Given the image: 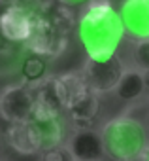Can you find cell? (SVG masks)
<instances>
[{"instance_id": "7", "label": "cell", "mask_w": 149, "mask_h": 161, "mask_svg": "<svg viewBox=\"0 0 149 161\" xmlns=\"http://www.w3.org/2000/svg\"><path fill=\"white\" fill-rule=\"evenodd\" d=\"M34 25V12L23 4H12L0 12V31L13 44H25Z\"/></svg>"}, {"instance_id": "10", "label": "cell", "mask_w": 149, "mask_h": 161, "mask_svg": "<svg viewBox=\"0 0 149 161\" xmlns=\"http://www.w3.org/2000/svg\"><path fill=\"white\" fill-rule=\"evenodd\" d=\"M30 123L34 127L38 144H40V153L55 148L59 144H64V136H66V129L62 123V116H55V118H38L32 116Z\"/></svg>"}, {"instance_id": "22", "label": "cell", "mask_w": 149, "mask_h": 161, "mask_svg": "<svg viewBox=\"0 0 149 161\" xmlns=\"http://www.w3.org/2000/svg\"><path fill=\"white\" fill-rule=\"evenodd\" d=\"M145 93H149V72H145Z\"/></svg>"}, {"instance_id": "2", "label": "cell", "mask_w": 149, "mask_h": 161, "mask_svg": "<svg viewBox=\"0 0 149 161\" xmlns=\"http://www.w3.org/2000/svg\"><path fill=\"white\" fill-rule=\"evenodd\" d=\"M100 136L104 155H108L111 161H140L149 142L143 123L128 114L106 121Z\"/></svg>"}, {"instance_id": "5", "label": "cell", "mask_w": 149, "mask_h": 161, "mask_svg": "<svg viewBox=\"0 0 149 161\" xmlns=\"http://www.w3.org/2000/svg\"><path fill=\"white\" fill-rule=\"evenodd\" d=\"M125 68L126 66L123 64V61L117 55H113V57L104 59V61L87 59L81 72H83L85 82H87V86H89V89L93 93L106 95V93L115 91Z\"/></svg>"}, {"instance_id": "11", "label": "cell", "mask_w": 149, "mask_h": 161, "mask_svg": "<svg viewBox=\"0 0 149 161\" xmlns=\"http://www.w3.org/2000/svg\"><path fill=\"white\" fill-rule=\"evenodd\" d=\"M55 84H57V89H59V95H60V101L64 104V112L76 104L80 99H83L91 89L85 82V76L81 70H74V72H64V74H59L55 76Z\"/></svg>"}, {"instance_id": "14", "label": "cell", "mask_w": 149, "mask_h": 161, "mask_svg": "<svg viewBox=\"0 0 149 161\" xmlns=\"http://www.w3.org/2000/svg\"><path fill=\"white\" fill-rule=\"evenodd\" d=\"M143 93H145V72L136 66L125 68L115 87L117 99H121L123 103H134L140 97H143Z\"/></svg>"}, {"instance_id": "19", "label": "cell", "mask_w": 149, "mask_h": 161, "mask_svg": "<svg viewBox=\"0 0 149 161\" xmlns=\"http://www.w3.org/2000/svg\"><path fill=\"white\" fill-rule=\"evenodd\" d=\"M13 49H15V44L10 42L4 36V32L0 31V55H10V53H13Z\"/></svg>"}, {"instance_id": "15", "label": "cell", "mask_w": 149, "mask_h": 161, "mask_svg": "<svg viewBox=\"0 0 149 161\" xmlns=\"http://www.w3.org/2000/svg\"><path fill=\"white\" fill-rule=\"evenodd\" d=\"M21 82L28 84V86H38L42 80H45L49 74H47V59L38 55V53H28L23 63H21Z\"/></svg>"}, {"instance_id": "4", "label": "cell", "mask_w": 149, "mask_h": 161, "mask_svg": "<svg viewBox=\"0 0 149 161\" xmlns=\"http://www.w3.org/2000/svg\"><path fill=\"white\" fill-rule=\"evenodd\" d=\"M68 34L59 31L44 14H34V25L28 40L23 44L30 53H38L45 59H55L64 53L68 46Z\"/></svg>"}, {"instance_id": "12", "label": "cell", "mask_w": 149, "mask_h": 161, "mask_svg": "<svg viewBox=\"0 0 149 161\" xmlns=\"http://www.w3.org/2000/svg\"><path fill=\"white\" fill-rule=\"evenodd\" d=\"M6 142L23 155H34L40 153V144L34 133V127L28 121H21V123H10L6 129Z\"/></svg>"}, {"instance_id": "13", "label": "cell", "mask_w": 149, "mask_h": 161, "mask_svg": "<svg viewBox=\"0 0 149 161\" xmlns=\"http://www.w3.org/2000/svg\"><path fill=\"white\" fill-rule=\"evenodd\" d=\"M66 112L76 129H93L100 112V95L89 91L83 99H80L76 104H72Z\"/></svg>"}, {"instance_id": "8", "label": "cell", "mask_w": 149, "mask_h": 161, "mask_svg": "<svg viewBox=\"0 0 149 161\" xmlns=\"http://www.w3.org/2000/svg\"><path fill=\"white\" fill-rule=\"evenodd\" d=\"M66 146L70 148L76 161H100L104 155L102 136L95 129H76Z\"/></svg>"}, {"instance_id": "17", "label": "cell", "mask_w": 149, "mask_h": 161, "mask_svg": "<svg viewBox=\"0 0 149 161\" xmlns=\"http://www.w3.org/2000/svg\"><path fill=\"white\" fill-rule=\"evenodd\" d=\"M40 161H76V157L72 155V152L66 144H59L55 148H49V150L42 152Z\"/></svg>"}, {"instance_id": "6", "label": "cell", "mask_w": 149, "mask_h": 161, "mask_svg": "<svg viewBox=\"0 0 149 161\" xmlns=\"http://www.w3.org/2000/svg\"><path fill=\"white\" fill-rule=\"evenodd\" d=\"M119 17L126 38L132 42L149 40V0H123Z\"/></svg>"}, {"instance_id": "1", "label": "cell", "mask_w": 149, "mask_h": 161, "mask_svg": "<svg viewBox=\"0 0 149 161\" xmlns=\"http://www.w3.org/2000/svg\"><path fill=\"white\" fill-rule=\"evenodd\" d=\"M76 31L87 59L96 61L117 55V49L125 38L119 12L111 6L110 0H93L83 6Z\"/></svg>"}, {"instance_id": "3", "label": "cell", "mask_w": 149, "mask_h": 161, "mask_svg": "<svg viewBox=\"0 0 149 161\" xmlns=\"http://www.w3.org/2000/svg\"><path fill=\"white\" fill-rule=\"evenodd\" d=\"M36 110V93L34 87L17 82L10 84L0 91V118L8 123L28 121Z\"/></svg>"}, {"instance_id": "18", "label": "cell", "mask_w": 149, "mask_h": 161, "mask_svg": "<svg viewBox=\"0 0 149 161\" xmlns=\"http://www.w3.org/2000/svg\"><path fill=\"white\" fill-rule=\"evenodd\" d=\"M57 2V0H19V4L27 6L28 10H32L34 14H42L45 12L49 6H53Z\"/></svg>"}, {"instance_id": "16", "label": "cell", "mask_w": 149, "mask_h": 161, "mask_svg": "<svg viewBox=\"0 0 149 161\" xmlns=\"http://www.w3.org/2000/svg\"><path fill=\"white\" fill-rule=\"evenodd\" d=\"M132 59H134V66L149 72V40H140L134 42L132 46Z\"/></svg>"}, {"instance_id": "9", "label": "cell", "mask_w": 149, "mask_h": 161, "mask_svg": "<svg viewBox=\"0 0 149 161\" xmlns=\"http://www.w3.org/2000/svg\"><path fill=\"white\" fill-rule=\"evenodd\" d=\"M34 93H36L34 116H38V118L62 116L64 104L60 101V95H59V89H57V84H55V76H47L38 86H34Z\"/></svg>"}, {"instance_id": "21", "label": "cell", "mask_w": 149, "mask_h": 161, "mask_svg": "<svg viewBox=\"0 0 149 161\" xmlns=\"http://www.w3.org/2000/svg\"><path fill=\"white\" fill-rule=\"evenodd\" d=\"M140 161H149V142H147V146H145V150H143V153H141V159Z\"/></svg>"}, {"instance_id": "20", "label": "cell", "mask_w": 149, "mask_h": 161, "mask_svg": "<svg viewBox=\"0 0 149 161\" xmlns=\"http://www.w3.org/2000/svg\"><path fill=\"white\" fill-rule=\"evenodd\" d=\"M59 4H62V6H66V8H83V6H87L89 2H93V0H57Z\"/></svg>"}, {"instance_id": "24", "label": "cell", "mask_w": 149, "mask_h": 161, "mask_svg": "<svg viewBox=\"0 0 149 161\" xmlns=\"http://www.w3.org/2000/svg\"><path fill=\"white\" fill-rule=\"evenodd\" d=\"M6 6H8V4H6V0H0V12H2Z\"/></svg>"}, {"instance_id": "23", "label": "cell", "mask_w": 149, "mask_h": 161, "mask_svg": "<svg viewBox=\"0 0 149 161\" xmlns=\"http://www.w3.org/2000/svg\"><path fill=\"white\" fill-rule=\"evenodd\" d=\"M0 142H6V129H0Z\"/></svg>"}]
</instances>
